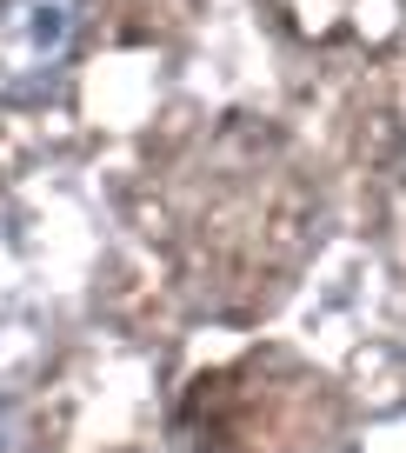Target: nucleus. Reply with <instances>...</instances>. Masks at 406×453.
<instances>
[{"instance_id": "obj_1", "label": "nucleus", "mask_w": 406, "mask_h": 453, "mask_svg": "<svg viewBox=\"0 0 406 453\" xmlns=\"http://www.w3.org/2000/svg\"><path fill=\"white\" fill-rule=\"evenodd\" d=\"M80 41V0H0V100L34 107L67 73Z\"/></svg>"}, {"instance_id": "obj_2", "label": "nucleus", "mask_w": 406, "mask_h": 453, "mask_svg": "<svg viewBox=\"0 0 406 453\" xmlns=\"http://www.w3.org/2000/svg\"><path fill=\"white\" fill-rule=\"evenodd\" d=\"M379 234L393 247V267L406 280V73H400V107L387 120V141H379Z\"/></svg>"}]
</instances>
